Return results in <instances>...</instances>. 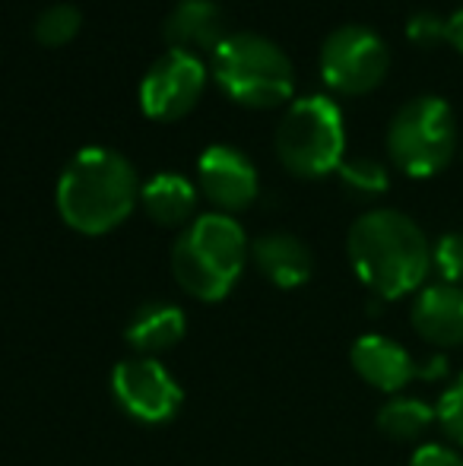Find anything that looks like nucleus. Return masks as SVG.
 Here are the masks:
<instances>
[{
  "label": "nucleus",
  "mask_w": 463,
  "mask_h": 466,
  "mask_svg": "<svg viewBox=\"0 0 463 466\" xmlns=\"http://www.w3.org/2000/svg\"><path fill=\"white\" fill-rule=\"evenodd\" d=\"M277 159L296 178H324L337 172L347 149V127L337 102L327 96H305L286 108L277 124Z\"/></svg>",
  "instance_id": "obj_5"
},
{
  "label": "nucleus",
  "mask_w": 463,
  "mask_h": 466,
  "mask_svg": "<svg viewBox=\"0 0 463 466\" xmlns=\"http://www.w3.org/2000/svg\"><path fill=\"white\" fill-rule=\"evenodd\" d=\"M112 393L127 416L146 425H162L175 419L181 410V400H185L181 384L153 356H136L115 365Z\"/></svg>",
  "instance_id": "obj_9"
},
{
  "label": "nucleus",
  "mask_w": 463,
  "mask_h": 466,
  "mask_svg": "<svg viewBox=\"0 0 463 466\" xmlns=\"http://www.w3.org/2000/svg\"><path fill=\"white\" fill-rule=\"evenodd\" d=\"M390 162L409 178H432L458 153V117L438 96H419L394 115L388 127Z\"/></svg>",
  "instance_id": "obj_6"
},
{
  "label": "nucleus",
  "mask_w": 463,
  "mask_h": 466,
  "mask_svg": "<svg viewBox=\"0 0 463 466\" xmlns=\"http://www.w3.org/2000/svg\"><path fill=\"white\" fill-rule=\"evenodd\" d=\"M140 203L156 226L181 228L191 226L197 213V187L175 172H162L140 187Z\"/></svg>",
  "instance_id": "obj_16"
},
{
  "label": "nucleus",
  "mask_w": 463,
  "mask_h": 466,
  "mask_svg": "<svg viewBox=\"0 0 463 466\" xmlns=\"http://www.w3.org/2000/svg\"><path fill=\"white\" fill-rule=\"evenodd\" d=\"M349 359H352V369L358 371V378L384 393L403 390L416 374H422V369L413 362V356L400 343H394L388 337H377V333L358 337L352 343Z\"/></svg>",
  "instance_id": "obj_11"
},
{
  "label": "nucleus",
  "mask_w": 463,
  "mask_h": 466,
  "mask_svg": "<svg viewBox=\"0 0 463 466\" xmlns=\"http://www.w3.org/2000/svg\"><path fill=\"white\" fill-rule=\"evenodd\" d=\"M407 38L419 48L448 42V19L438 16V13H413L407 23Z\"/></svg>",
  "instance_id": "obj_21"
},
{
  "label": "nucleus",
  "mask_w": 463,
  "mask_h": 466,
  "mask_svg": "<svg viewBox=\"0 0 463 466\" xmlns=\"http://www.w3.org/2000/svg\"><path fill=\"white\" fill-rule=\"evenodd\" d=\"M390 51L377 32L365 25H340L321 45V76L334 93L365 96L384 83Z\"/></svg>",
  "instance_id": "obj_7"
},
{
  "label": "nucleus",
  "mask_w": 463,
  "mask_h": 466,
  "mask_svg": "<svg viewBox=\"0 0 463 466\" xmlns=\"http://www.w3.org/2000/svg\"><path fill=\"white\" fill-rule=\"evenodd\" d=\"M432 267L448 286L463 282V232H448L432 245Z\"/></svg>",
  "instance_id": "obj_20"
},
{
  "label": "nucleus",
  "mask_w": 463,
  "mask_h": 466,
  "mask_svg": "<svg viewBox=\"0 0 463 466\" xmlns=\"http://www.w3.org/2000/svg\"><path fill=\"white\" fill-rule=\"evenodd\" d=\"M337 175H340L343 187L356 197H377L390 187L388 168L375 159H365V156H358V159H343Z\"/></svg>",
  "instance_id": "obj_19"
},
{
  "label": "nucleus",
  "mask_w": 463,
  "mask_h": 466,
  "mask_svg": "<svg viewBox=\"0 0 463 466\" xmlns=\"http://www.w3.org/2000/svg\"><path fill=\"white\" fill-rule=\"evenodd\" d=\"M247 235L232 216L204 213L178 235L172 248V273L187 295L219 301L232 292L247 260Z\"/></svg>",
  "instance_id": "obj_3"
},
{
  "label": "nucleus",
  "mask_w": 463,
  "mask_h": 466,
  "mask_svg": "<svg viewBox=\"0 0 463 466\" xmlns=\"http://www.w3.org/2000/svg\"><path fill=\"white\" fill-rule=\"evenodd\" d=\"M254 267L264 273L273 286L279 289H298L311 279L315 258L308 245L289 232H267L251 245Z\"/></svg>",
  "instance_id": "obj_14"
},
{
  "label": "nucleus",
  "mask_w": 463,
  "mask_h": 466,
  "mask_svg": "<svg viewBox=\"0 0 463 466\" xmlns=\"http://www.w3.org/2000/svg\"><path fill=\"white\" fill-rule=\"evenodd\" d=\"M140 178L121 153L86 147L57 178V213L80 235H108L140 203Z\"/></svg>",
  "instance_id": "obj_2"
},
{
  "label": "nucleus",
  "mask_w": 463,
  "mask_h": 466,
  "mask_svg": "<svg viewBox=\"0 0 463 466\" xmlns=\"http://www.w3.org/2000/svg\"><path fill=\"white\" fill-rule=\"evenodd\" d=\"M166 42L168 48L191 51L200 57V51H216V45L226 38L223 10L213 0H181L166 16Z\"/></svg>",
  "instance_id": "obj_13"
},
{
  "label": "nucleus",
  "mask_w": 463,
  "mask_h": 466,
  "mask_svg": "<svg viewBox=\"0 0 463 466\" xmlns=\"http://www.w3.org/2000/svg\"><path fill=\"white\" fill-rule=\"evenodd\" d=\"M347 248L356 277L388 301L416 292L432 270L426 232L400 209H371L358 216Z\"/></svg>",
  "instance_id": "obj_1"
},
{
  "label": "nucleus",
  "mask_w": 463,
  "mask_h": 466,
  "mask_svg": "<svg viewBox=\"0 0 463 466\" xmlns=\"http://www.w3.org/2000/svg\"><path fill=\"white\" fill-rule=\"evenodd\" d=\"M213 80L232 102L254 111L277 108L296 93V70L277 42L257 32H232L210 55Z\"/></svg>",
  "instance_id": "obj_4"
},
{
  "label": "nucleus",
  "mask_w": 463,
  "mask_h": 466,
  "mask_svg": "<svg viewBox=\"0 0 463 466\" xmlns=\"http://www.w3.org/2000/svg\"><path fill=\"white\" fill-rule=\"evenodd\" d=\"M448 42L463 55V6H458V10L448 16Z\"/></svg>",
  "instance_id": "obj_24"
},
{
  "label": "nucleus",
  "mask_w": 463,
  "mask_h": 466,
  "mask_svg": "<svg viewBox=\"0 0 463 466\" xmlns=\"http://www.w3.org/2000/svg\"><path fill=\"white\" fill-rule=\"evenodd\" d=\"M435 416H438L441 429H445L448 438H454L458 444H463V374L458 378V384L451 387V390L441 397L438 410H435Z\"/></svg>",
  "instance_id": "obj_22"
},
{
  "label": "nucleus",
  "mask_w": 463,
  "mask_h": 466,
  "mask_svg": "<svg viewBox=\"0 0 463 466\" xmlns=\"http://www.w3.org/2000/svg\"><path fill=\"white\" fill-rule=\"evenodd\" d=\"M409 466H463V457L445 444H422L413 454Z\"/></svg>",
  "instance_id": "obj_23"
},
{
  "label": "nucleus",
  "mask_w": 463,
  "mask_h": 466,
  "mask_svg": "<svg viewBox=\"0 0 463 466\" xmlns=\"http://www.w3.org/2000/svg\"><path fill=\"white\" fill-rule=\"evenodd\" d=\"M435 410L416 397H397L377 412V429L394 441H413V438L426 435V429L435 422Z\"/></svg>",
  "instance_id": "obj_17"
},
{
  "label": "nucleus",
  "mask_w": 463,
  "mask_h": 466,
  "mask_svg": "<svg viewBox=\"0 0 463 466\" xmlns=\"http://www.w3.org/2000/svg\"><path fill=\"white\" fill-rule=\"evenodd\" d=\"M80 25L83 13L74 4H55L38 13L32 32H35V42L45 45V48H64V45L80 35Z\"/></svg>",
  "instance_id": "obj_18"
},
{
  "label": "nucleus",
  "mask_w": 463,
  "mask_h": 466,
  "mask_svg": "<svg viewBox=\"0 0 463 466\" xmlns=\"http://www.w3.org/2000/svg\"><path fill=\"white\" fill-rule=\"evenodd\" d=\"M187 333V318L178 305L168 301H149L134 311V318L124 327V339L134 352L140 356H156L166 352L172 346L181 343V337Z\"/></svg>",
  "instance_id": "obj_15"
},
{
  "label": "nucleus",
  "mask_w": 463,
  "mask_h": 466,
  "mask_svg": "<svg viewBox=\"0 0 463 466\" xmlns=\"http://www.w3.org/2000/svg\"><path fill=\"white\" fill-rule=\"evenodd\" d=\"M206 89V67L191 51L168 48L140 83V108L153 121H181Z\"/></svg>",
  "instance_id": "obj_8"
},
{
  "label": "nucleus",
  "mask_w": 463,
  "mask_h": 466,
  "mask_svg": "<svg viewBox=\"0 0 463 466\" xmlns=\"http://www.w3.org/2000/svg\"><path fill=\"white\" fill-rule=\"evenodd\" d=\"M197 178L206 200L226 216L247 209L257 200V168L241 149L226 143L204 149L197 159Z\"/></svg>",
  "instance_id": "obj_10"
},
{
  "label": "nucleus",
  "mask_w": 463,
  "mask_h": 466,
  "mask_svg": "<svg viewBox=\"0 0 463 466\" xmlns=\"http://www.w3.org/2000/svg\"><path fill=\"white\" fill-rule=\"evenodd\" d=\"M413 327L422 339L435 346L463 343V286L435 282L416 295Z\"/></svg>",
  "instance_id": "obj_12"
}]
</instances>
